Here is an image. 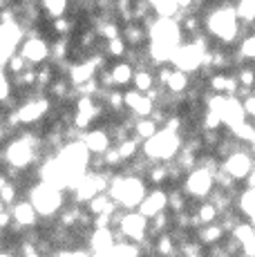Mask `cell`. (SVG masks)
Here are the masks:
<instances>
[{"instance_id":"6da1fadb","label":"cell","mask_w":255,"mask_h":257,"mask_svg":"<svg viewBox=\"0 0 255 257\" xmlns=\"http://www.w3.org/2000/svg\"><path fill=\"white\" fill-rule=\"evenodd\" d=\"M204 25H206V32H208V36L217 38V41L224 43V45H228V43L237 41V36L244 38L242 25H239L237 16H235L233 3L215 5L213 12L206 14Z\"/></svg>"},{"instance_id":"7a4b0ae2","label":"cell","mask_w":255,"mask_h":257,"mask_svg":"<svg viewBox=\"0 0 255 257\" xmlns=\"http://www.w3.org/2000/svg\"><path fill=\"white\" fill-rule=\"evenodd\" d=\"M148 195L144 179L137 175H119L112 177L107 186V197L114 201L119 208H139L144 197Z\"/></svg>"},{"instance_id":"3957f363","label":"cell","mask_w":255,"mask_h":257,"mask_svg":"<svg viewBox=\"0 0 255 257\" xmlns=\"http://www.w3.org/2000/svg\"><path fill=\"white\" fill-rule=\"evenodd\" d=\"M181 146H184V139L179 137V132H170L166 127H161L153 139L144 143V155L146 159L155 161V164H168L177 157Z\"/></svg>"},{"instance_id":"277c9868","label":"cell","mask_w":255,"mask_h":257,"mask_svg":"<svg viewBox=\"0 0 255 257\" xmlns=\"http://www.w3.org/2000/svg\"><path fill=\"white\" fill-rule=\"evenodd\" d=\"M63 201H65L63 190L43 184V181L38 186H34L32 192H29V204L34 206L36 215H41V217H52V215H56V212H61Z\"/></svg>"},{"instance_id":"5b68a950","label":"cell","mask_w":255,"mask_h":257,"mask_svg":"<svg viewBox=\"0 0 255 257\" xmlns=\"http://www.w3.org/2000/svg\"><path fill=\"white\" fill-rule=\"evenodd\" d=\"M206 54L208 52L199 49L197 45H193V43H181V45L175 49L170 63H173V67H177V72H184L190 76V72H197L199 67H202V61Z\"/></svg>"},{"instance_id":"8992f818","label":"cell","mask_w":255,"mask_h":257,"mask_svg":"<svg viewBox=\"0 0 255 257\" xmlns=\"http://www.w3.org/2000/svg\"><path fill=\"white\" fill-rule=\"evenodd\" d=\"M253 168H255V159L251 152H246V150H233L222 164V170L226 172L233 181L248 179Z\"/></svg>"},{"instance_id":"52a82bcc","label":"cell","mask_w":255,"mask_h":257,"mask_svg":"<svg viewBox=\"0 0 255 257\" xmlns=\"http://www.w3.org/2000/svg\"><path fill=\"white\" fill-rule=\"evenodd\" d=\"M213 172L206 170L202 166H195L193 170L188 172V177H186V192H188L193 199H206V197H210V192H213Z\"/></svg>"},{"instance_id":"ba28073f","label":"cell","mask_w":255,"mask_h":257,"mask_svg":"<svg viewBox=\"0 0 255 257\" xmlns=\"http://www.w3.org/2000/svg\"><path fill=\"white\" fill-rule=\"evenodd\" d=\"M119 235L135 241V244H141L148 235V219L141 217L139 212H123L119 221Z\"/></svg>"},{"instance_id":"9c48e42d","label":"cell","mask_w":255,"mask_h":257,"mask_svg":"<svg viewBox=\"0 0 255 257\" xmlns=\"http://www.w3.org/2000/svg\"><path fill=\"white\" fill-rule=\"evenodd\" d=\"M34 143L38 146V139L34 137H25V139H16L7 148V161L14 168H25L34 161Z\"/></svg>"},{"instance_id":"30bf717a","label":"cell","mask_w":255,"mask_h":257,"mask_svg":"<svg viewBox=\"0 0 255 257\" xmlns=\"http://www.w3.org/2000/svg\"><path fill=\"white\" fill-rule=\"evenodd\" d=\"M21 56L25 58L27 65H38L50 56V45L36 34H29L27 38H23L21 43Z\"/></svg>"},{"instance_id":"8fae6325","label":"cell","mask_w":255,"mask_h":257,"mask_svg":"<svg viewBox=\"0 0 255 257\" xmlns=\"http://www.w3.org/2000/svg\"><path fill=\"white\" fill-rule=\"evenodd\" d=\"M166 210H168V192H164L161 188L150 190L148 195L144 197V201L139 204V208H137V212H139L141 217H146L148 221Z\"/></svg>"},{"instance_id":"7c38bea8","label":"cell","mask_w":255,"mask_h":257,"mask_svg":"<svg viewBox=\"0 0 255 257\" xmlns=\"http://www.w3.org/2000/svg\"><path fill=\"white\" fill-rule=\"evenodd\" d=\"M219 118H222L224 125H228L233 132L237 130L239 125H244V123H246V114H244L242 101L235 96H226L222 110H219Z\"/></svg>"},{"instance_id":"4fadbf2b","label":"cell","mask_w":255,"mask_h":257,"mask_svg":"<svg viewBox=\"0 0 255 257\" xmlns=\"http://www.w3.org/2000/svg\"><path fill=\"white\" fill-rule=\"evenodd\" d=\"M81 143L85 146V150H87V152H92V155H101V157L112 148L110 132L101 130V127H94V130L83 132Z\"/></svg>"},{"instance_id":"5bb4252c","label":"cell","mask_w":255,"mask_h":257,"mask_svg":"<svg viewBox=\"0 0 255 257\" xmlns=\"http://www.w3.org/2000/svg\"><path fill=\"white\" fill-rule=\"evenodd\" d=\"M47 112H50V101L38 96V98L27 101L25 105L16 112V116H18V123H36V121H41Z\"/></svg>"},{"instance_id":"9a60e30c","label":"cell","mask_w":255,"mask_h":257,"mask_svg":"<svg viewBox=\"0 0 255 257\" xmlns=\"http://www.w3.org/2000/svg\"><path fill=\"white\" fill-rule=\"evenodd\" d=\"M123 105L137 118H148L150 114H153V110H155V103L150 101L146 94H139L135 90H132V92H123Z\"/></svg>"},{"instance_id":"2e32d148","label":"cell","mask_w":255,"mask_h":257,"mask_svg":"<svg viewBox=\"0 0 255 257\" xmlns=\"http://www.w3.org/2000/svg\"><path fill=\"white\" fill-rule=\"evenodd\" d=\"M116 244V233H112V228H96L90 235V248L96 257H105L114 248Z\"/></svg>"},{"instance_id":"e0dca14e","label":"cell","mask_w":255,"mask_h":257,"mask_svg":"<svg viewBox=\"0 0 255 257\" xmlns=\"http://www.w3.org/2000/svg\"><path fill=\"white\" fill-rule=\"evenodd\" d=\"M96 65L90 61V58H85V61H81V63H74L72 65V70H70V81L74 83V87H81V85H85V83H90V81H94L96 78Z\"/></svg>"},{"instance_id":"ac0fdd59","label":"cell","mask_w":255,"mask_h":257,"mask_svg":"<svg viewBox=\"0 0 255 257\" xmlns=\"http://www.w3.org/2000/svg\"><path fill=\"white\" fill-rule=\"evenodd\" d=\"M12 219L16 221L18 226H23V228H32V226H36L38 215H36V210H34V206L29 204V201H21V204L14 206Z\"/></svg>"},{"instance_id":"d6986e66","label":"cell","mask_w":255,"mask_h":257,"mask_svg":"<svg viewBox=\"0 0 255 257\" xmlns=\"http://www.w3.org/2000/svg\"><path fill=\"white\" fill-rule=\"evenodd\" d=\"M116 210H119V206H116L114 201L105 195V192H103V195H96L94 199L87 201V212H90V215H94V217H99V215H114Z\"/></svg>"},{"instance_id":"ffe728a7","label":"cell","mask_w":255,"mask_h":257,"mask_svg":"<svg viewBox=\"0 0 255 257\" xmlns=\"http://www.w3.org/2000/svg\"><path fill=\"white\" fill-rule=\"evenodd\" d=\"M121 38H123V43L128 47L137 49L144 45V41L148 38V32L141 27V23H130V25H125V29L121 32Z\"/></svg>"},{"instance_id":"44dd1931","label":"cell","mask_w":255,"mask_h":257,"mask_svg":"<svg viewBox=\"0 0 255 257\" xmlns=\"http://www.w3.org/2000/svg\"><path fill=\"white\" fill-rule=\"evenodd\" d=\"M110 76H112V83H114V87H125L132 83V76H135V65H130V63L125 61H119L112 65L110 70Z\"/></svg>"},{"instance_id":"7402d4cb","label":"cell","mask_w":255,"mask_h":257,"mask_svg":"<svg viewBox=\"0 0 255 257\" xmlns=\"http://www.w3.org/2000/svg\"><path fill=\"white\" fill-rule=\"evenodd\" d=\"M166 92L168 94H175V96H184L186 92L190 90V76L184 72H177L173 70V74H170V78L166 81Z\"/></svg>"},{"instance_id":"603a6c76","label":"cell","mask_w":255,"mask_h":257,"mask_svg":"<svg viewBox=\"0 0 255 257\" xmlns=\"http://www.w3.org/2000/svg\"><path fill=\"white\" fill-rule=\"evenodd\" d=\"M222 237H224V228L219 226V221L217 224H208V226H202V228L197 230V244L215 246L222 241Z\"/></svg>"},{"instance_id":"cb8c5ba5","label":"cell","mask_w":255,"mask_h":257,"mask_svg":"<svg viewBox=\"0 0 255 257\" xmlns=\"http://www.w3.org/2000/svg\"><path fill=\"white\" fill-rule=\"evenodd\" d=\"M132 85H135V92H139V94H148V92L157 85L155 74L150 72L148 67H141V70H137V72H135V76H132Z\"/></svg>"},{"instance_id":"d4e9b609","label":"cell","mask_w":255,"mask_h":257,"mask_svg":"<svg viewBox=\"0 0 255 257\" xmlns=\"http://www.w3.org/2000/svg\"><path fill=\"white\" fill-rule=\"evenodd\" d=\"M132 130H135V139L137 141H148L153 139V137L159 132V125L153 121V118H137L135 125H132Z\"/></svg>"},{"instance_id":"484cf974","label":"cell","mask_w":255,"mask_h":257,"mask_svg":"<svg viewBox=\"0 0 255 257\" xmlns=\"http://www.w3.org/2000/svg\"><path fill=\"white\" fill-rule=\"evenodd\" d=\"M239 25H255V0H239L233 5Z\"/></svg>"},{"instance_id":"4316f807","label":"cell","mask_w":255,"mask_h":257,"mask_svg":"<svg viewBox=\"0 0 255 257\" xmlns=\"http://www.w3.org/2000/svg\"><path fill=\"white\" fill-rule=\"evenodd\" d=\"M237 206L242 210V215L248 217V221L255 219V188H246L244 192H239Z\"/></svg>"},{"instance_id":"83f0119b","label":"cell","mask_w":255,"mask_h":257,"mask_svg":"<svg viewBox=\"0 0 255 257\" xmlns=\"http://www.w3.org/2000/svg\"><path fill=\"white\" fill-rule=\"evenodd\" d=\"M116 152H119L121 161H132L137 157V152H139V141L135 139V137H128L121 143H116Z\"/></svg>"},{"instance_id":"f1b7e54d","label":"cell","mask_w":255,"mask_h":257,"mask_svg":"<svg viewBox=\"0 0 255 257\" xmlns=\"http://www.w3.org/2000/svg\"><path fill=\"white\" fill-rule=\"evenodd\" d=\"M237 56L242 58L244 63H246V61H255V32L246 34V36H244L242 41H239Z\"/></svg>"},{"instance_id":"f546056e","label":"cell","mask_w":255,"mask_h":257,"mask_svg":"<svg viewBox=\"0 0 255 257\" xmlns=\"http://www.w3.org/2000/svg\"><path fill=\"white\" fill-rule=\"evenodd\" d=\"M41 7L45 9L50 18L61 21V18H65V12H67V7H70V3H65V0H47V3H43Z\"/></svg>"},{"instance_id":"4dcf8cb0","label":"cell","mask_w":255,"mask_h":257,"mask_svg":"<svg viewBox=\"0 0 255 257\" xmlns=\"http://www.w3.org/2000/svg\"><path fill=\"white\" fill-rule=\"evenodd\" d=\"M237 85L239 87H246V90H255V67L251 65H239L237 70Z\"/></svg>"},{"instance_id":"1f68e13d","label":"cell","mask_w":255,"mask_h":257,"mask_svg":"<svg viewBox=\"0 0 255 257\" xmlns=\"http://www.w3.org/2000/svg\"><path fill=\"white\" fill-rule=\"evenodd\" d=\"M175 248H177V246H175V239L168 233H164V235L157 237V241H155V253L157 255L168 257V255L175 253Z\"/></svg>"},{"instance_id":"d6a6232c","label":"cell","mask_w":255,"mask_h":257,"mask_svg":"<svg viewBox=\"0 0 255 257\" xmlns=\"http://www.w3.org/2000/svg\"><path fill=\"white\" fill-rule=\"evenodd\" d=\"M148 179L153 181V184H164L166 179H170L168 164H155L153 168H148Z\"/></svg>"},{"instance_id":"836d02e7","label":"cell","mask_w":255,"mask_h":257,"mask_svg":"<svg viewBox=\"0 0 255 257\" xmlns=\"http://www.w3.org/2000/svg\"><path fill=\"white\" fill-rule=\"evenodd\" d=\"M168 210H173L175 215H179V212H186V197L181 195L179 190L168 192Z\"/></svg>"},{"instance_id":"e575fe53","label":"cell","mask_w":255,"mask_h":257,"mask_svg":"<svg viewBox=\"0 0 255 257\" xmlns=\"http://www.w3.org/2000/svg\"><path fill=\"white\" fill-rule=\"evenodd\" d=\"M107 56H114V58H121V56H125V52H128V45L123 43V38H114V41H107Z\"/></svg>"},{"instance_id":"d590c367","label":"cell","mask_w":255,"mask_h":257,"mask_svg":"<svg viewBox=\"0 0 255 257\" xmlns=\"http://www.w3.org/2000/svg\"><path fill=\"white\" fill-rule=\"evenodd\" d=\"M202 123H204V130L206 132H219V127L224 125L222 118H219V114H215V112H208V110H206Z\"/></svg>"},{"instance_id":"8d00e7d4","label":"cell","mask_w":255,"mask_h":257,"mask_svg":"<svg viewBox=\"0 0 255 257\" xmlns=\"http://www.w3.org/2000/svg\"><path fill=\"white\" fill-rule=\"evenodd\" d=\"M101 159H103V166H107V168H114V166L123 164V161H121V157H119V152H116V148H110V150H107Z\"/></svg>"},{"instance_id":"74e56055","label":"cell","mask_w":255,"mask_h":257,"mask_svg":"<svg viewBox=\"0 0 255 257\" xmlns=\"http://www.w3.org/2000/svg\"><path fill=\"white\" fill-rule=\"evenodd\" d=\"M14 199H16V188H14L12 184L0 188V204H12Z\"/></svg>"},{"instance_id":"f35d334b","label":"cell","mask_w":255,"mask_h":257,"mask_svg":"<svg viewBox=\"0 0 255 257\" xmlns=\"http://www.w3.org/2000/svg\"><path fill=\"white\" fill-rule=\"evenodd\" d=\"M242 107H244V114H246V118H253V123H255V94H251L248 98H244Z\"/></svg>"},{"instance_id":"ab89813d","label":"cell","mask_w":255,"mask_h":257,"mask_svg":"<svg viewBox=\"0 0 255 257\" xmlns=\"http://www.w3.org/2000/svg\"><path fill=\"white\" fill-rule=\"evenodd\" d=\"M107 101H110L112 110H121L123 107V92H107Z\"/></svg>"},{"instance_id":"60d3db41","label":"cell","mask_w":255,"mask_h":257,"mask_svg":"<svg viewBox=\"0 0 255 257\" xmlns=\"http://www.w3.org/2000/svg\"><path fill=\"white\" fill-rule=\"evenodd\" d=\"M7 96H9V78L7 74L0 70V101H5Z\"/></svg>"},{"instance_id":"b9f144b4","label":"cell","mask_w":255,"mask_h":257,"mask_svg":"<svg viewBox=\"0 0 255 257\" xmlns=\"http://www.w3.org/2000/svg\"><path fill=\"white\" fill-rule=\"evenodd\" d=\"M54 29H56L58 34H67L72 29V23L67 21V18H61V21H54Z\"/></svg>"},{"instance_id":"7bdbcfd3","label":"cell","mask_w":255,"mask_h":257,"mask_svg":"<svg viewBox=\"0 0 255 257\" xmlns=\"http://www.w3.org/2000/svg\"><path fill=\"white\" fill-rule=\"evenodd\" d=\"M251 155H253V157H255V139H253V141H251Z\"/></svg>"},{"instance_id":"ee69618b","label":"cell","mask_w":255,"mask_h":257,"mask_svg":"<svg viewBox=\"0 0 255 257\" xmlns=\"http://www.w3.org/2000/svg\"><path fill=\"white\" fill-rule=\"evenodd\" d=\"M3 132H5V130H3V123H0V139H3Z\"/></svg>"}]
</instances>
